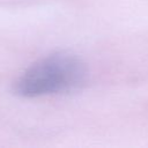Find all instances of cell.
Listing matches in <instances>:
<instances>
[{
	"label": "cell",
	"mask_w": 148,
	"mask_h": 148,
	"mask_svg": "<svg viewBox=\"0 0 148 148\" xmlns=\"http://www.w3.org/2000/svg\"><path fill=\"white\" fill-rule=\"evenodd\" d=\"M84 62L74 54L57 52L46 56L28 67L14 82L13 90L25 98L71 92L87 81Z\"/></svg>",
	"instance_id": "6da1fadb"
}]
</instances>
